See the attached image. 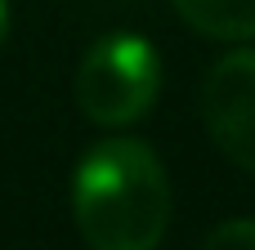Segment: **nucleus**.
I'll use <instances>...</instances> for the list:
<instances>
[{
  "label": "nucleus",
  "mask_w": 255,
  "mask_h": 250,
  "mask_svg": "<svg viewBox=\"0 0 255 250\" xmlns=\"http://www.w3.org/2000/svg\"><path fill=\"white\" fill-rule=\"evenodd\" d=\"M175 13L211 40H251L255 0H175Z\"/></svg>",
  "instance_id": "4"
},
{
  "label": "nucleus",
  "mask_w": 255,
  "mask_h": 250,
  "mask_svg": "<svg viewBox=\"0 0 255 250\" xmlns=\"http://www.w3.org/2000/svg\"><path fill=\"white\" fill-rule=\"evenodd\" d=\"M72 219L90 250H157L170 228V179L143 139H99L72 170Z\"/></svg>",
  "instance_id": "1"
},
{
  "label": "nucleus",
  "mask_w": 255,
  "mask_h": 250,
  "mask_svg": "<svg viewBox=\"0 0 255 250\" xmlns=\"http://www.w3.org/2000/svg\"><path fill=\"white\" fill-rule=\"evenodd\" d=\"M202 121L215 148L255 174V49L224 54L202 81Z\"/></svg>",
  "instance_id": "3"
},
{
  "label": "nucleus",
  "mask_w": 255,
  "mask_h": 250,
  "mask_svg": "<svg viewBox=\"0 0 255 250\" xmlns=\"http://www.w3.org/2000/svg\"><path fill=\"white\" fill-rule=\"evenodd\" d=\"M76 107L90 125L103 130H121L134 125L152 112L157 94H161V54L152 40H143L139 31H108L99 36L85 58L76 63V81H72Z\"/></svg>",
  "instance_id": "2"
},
{
  "label": "nucleus",
  "mask_w": 255,
  "mask_h": 250,
  "mask_svg": "<svg viewBox=\"0 0 255 250\" xmlns=\"http://www.w3.org/2000/svg\"><path fill=\"white\" fill-rule=\"evenodd\" d=\"M4 36H9V0H0V45H4Z\"/></svg>",
  "instance_id": "6"
},
{
  "label": "nucleus",
  "mask_w": 255,
  "mask_h": 250,
  "mask_svg": "<svg viewBox=\"0 0 255 250\" xmlns=\"http://www.w3.org/2000/svg\"><path fill=\"white\" fill-rule=\"evenodd\" d=\"M202 250H255V219H224L220 228H211Z\"/></svg>",
  "instance_id": "5"
}]
</instances>
